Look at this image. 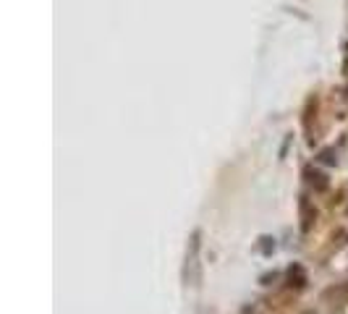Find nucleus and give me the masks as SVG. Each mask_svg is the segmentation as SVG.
Returning a JSON list of instances; mask_svg holds the SVG:
<instances>
[{
	"instance_id": "3",
	"label": "nucleus",
	"mask_w": 348,
	"mask_h": 314,
	"mask_svg": "<svg viewBox=\"0 0 348 314\" xmlns=\"http://www.w3.org/2000/svg\"><path fill=\"white\" fill-rule=\"evenodd\" d=\"M319 160H322L325 165H335V162H338V155H335V150H322Z\"/></svg>"
},
{
	"instance_id": "1",
	"label": "nucleus",
	"mask_w": 348,
	"mask_h": 314,
	"mask_svg": "<svg viewBox=\"0 0 348 314\" xmlns=\"http://www.w3.org/2000/svg\"><path fill=\"white\" fill-rule=\"evenodd\" d=\"M199 233L191 236V246L186 254V267H183V278H186V285H197L199 283Z\"/></svg>"
},
{
	"instance_id": "4",
	"label": "nucleus",
	"mask_w": 348,
	"mask_h": 314,
	"mask_svg": "<svg viewBox=\"0 0 348 314\" xmlns=\"http://www.w3.org/2000/svg\"><path fill=\"white\" fill-rule=\"evenodd\" d=\"M301 212H304V228H309V225H311V217H314V215H311V212H309V205H306V199L301 202Z\"/></svg>"
},
{
	"instance_id": "2",
	"label": "nucleus",
	"mask_w": 348,
	"mask_h": 314,
	"mask_svg": "<svg viewBox=\"0 0 348 314\" xmlns=\"http://www.w3.org/2000/svg\"><path fill=\"white\" fill-rule=\"evenodd\" d=\"M306 181H309L317 191H325V189H327V178H325L319 170H311V168H309V170H306Z\"/></svg>"
}]
</instances>
